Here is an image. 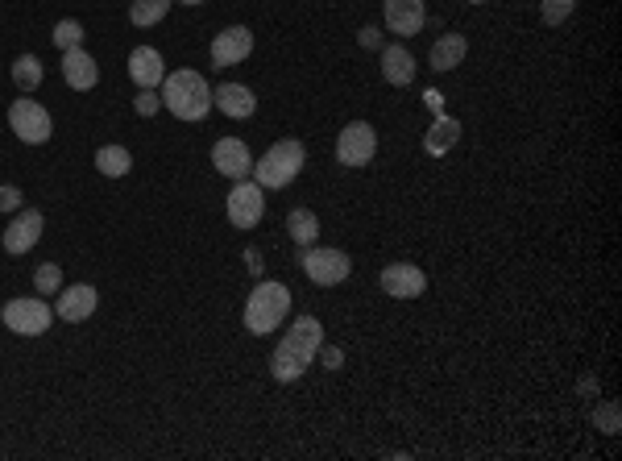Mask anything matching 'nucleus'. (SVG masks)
I'll return each mask as SVG.
<instances>
[{
    "instance_id": "a211bd4d",
    "label": "nucleus",
    "mask_w": 622,
    "mask_h": 461,
    "mask_svg": "<svg viewBox=\"0 0 622 461\" xmlns=\"http://www.w3.org/2000/svg\"><path fill=\"white\" fill-rule=\"evenodd\" d=\"M382 75H386V84L407 88L411 79H415V54L407 46H399V42L382 46Z\"/></svg>"
},
{
    "instance_id": "6e6552de",
    "label": "nucleus",
    "mask_w": 622,
    "mask_h": 461,
    "mask_svg": "<svg viewBox=\"0 0 622 461\" xmlns=\"http://www.w3.org/2000/svg\"><path fill=\"white\" fill-rule=\"evenodd\" d=\"M303 270H307V279H311V283L336 287V283H345V279H349L353 262H349L345 250H311V246H307V254H303Z\"/></svg>"
},
{
    "instance_id": "f257e3e1",
    "label": "nucleus",
    "mask_w": 622,
    "mask_h": 461,
    "mask_svg": "<svg viewBox=\"0 0 622 461\" xmlns=\"http://www.w3.org/2000/svg\"><path fill=\"white\" fill-rule=\"evenodd\" d=\"M320 345H324L320 320H316V316H299V320L291 324V333L278 341L274 358H270V374L278 378V383H295V378L311 366V358L320 354Z\"/></svg>"
},
{
    "instance_id": "473e14b6",
    "label": "nucleus",
    "mask_w": 622,
    "mask_h": 461,
    "mask_svg": "<svg viewBox=\"0 0 622 461\" xmlns=\"http://www.w3.org/2000/svg\"><path fill=\"white\" fill-rule=\"evenodd\" d=\"M357 42H361V46H365V50H374V46H382V34H378V30H374V25H365V30H361V34H357Z\"/></svg>"
},
{
    "instance_id": "b1692460",
    "label": "nucleus",
    "mask_w": 622,
    "mask_h": 461,
    "mask_svg": "<svg viewBox=\"0 0 622 461\" xmlns=\"http://www.w3.org/2000/svg\"><path fill=\"white\" fill-rule=\"evenodd\" d=\"M13 84L21 92H34L42 84V59H38V54H21V59L13 63Z\"/></svg>"
},
{
    "instance_id": "ddd939ff",
    "label": "nucleus",
    "mask_w": 622,
    "mask_h": 461,
    "mask_svg": "<svg viewBox=\"0 0 622 461\" xmlns=\"http://www.w3.org/2000/svg\"><path fill=\"white\" fill-rule=\"evenodd\" d=\"M42 241V212L38 208H25L17 212V221L5 229V254H30L34 246Z\"/></svg>"
},
{
    "instance_id": "412c9836",
    "label": "nucleus",
    "mask_w": 622,
    "mask_h": 461,
    "mask_svg": "<svg viewBox=\"0 0 622 461\" xmlns=\"http://www.w3.org/2000/svg\"><path fill=\"white\" fill-rule=\"evenodd\" d=\"M465 54H469L465 34H444V38L432 46V71H452V67H461V63H465Z\"/></svg>"
},
{
    "instance_id": "2eb2a0df",
    "label": "nucleus",
    "mask_w": 622,
    "mask_h": 461,
    "mask_svg": "<svg viewBox=\"0 0 622 461\" xmlns=\"http://www.w3.org/2000/svg\"><path fill=\"white\" fill-rule=\"evenodd\" d=\"M96 304H100L96 287H92V283H75V287H67V291L59 295V304H54V316L67 320V324H79V320H88V316L96 312Z\"/></svg>"
},
{
    "instance_id": "c9c22d12",
    "label": "nucleus",
    "mask_w": 622,
    "mask_h": 461,
    "mask_svg": "<svg viewBox=\"0 0 622 461\" xmlns=\"http://www.w3.org/2000/svg\"><path fill=\"white\" fill-rule=\"evenodd\" d=\"M179 5H204V0H179Z\"/></svg>"
},
{
    "instance_id": "7ed1b4c3",
    "label": "nucleus",
    "mask_w": 622,
    "mask_h": 461,
    "mask_svg": "<svg viewBox=\"0 0 622 461\" xmlns=\"http://www.w3.org/2000/svg\"><path fill=\"white\" fill-rule=\"evenodd\" d=\"M291 312V291L287 283H274V279H262L258 287L249 291V300H245V329L253 337H266L274 333L282 320H287Z\"/></svg>"
},
{
    "instance_id": "f704fd0d",
    "label": "nucleus",
    "mask_w": 622,
    "mask_h": 461,
    "mask_svg": "<svg viewBox=\"0 0 622 461\" xmlns=\"http://www.w3.org/2000/svg\"><path fill=\"white\" fill-rule=\"evenodd\" d=\"M245 262H249V270H253V275H262V258H258V250H245Z\"/></svg>"
},
{
    "instance_id": "20e7f679",
    "label": "nucleus",
    "mask_w": 622,
    "mask_h": 461,
    "mask_svg": "<svg viewBox=\"0 0 622 461\" xmlns=\"http://www.w3.org/2000/svg\"><path fill=\"white\" fill-rule=\"evenodd\" d=\"M303 162H307V150L303 142L287 138V142H274L262 162H253V175H258V187L262 192H278V187H287L299 171H303Z\"/></svg>"
},
{
    "instance_id": "c756f323",
    "label": "nucleus",
    "mask_w": 622,
    "mask_h": 461,
    "mask_svg": "<svg viewBox=\"0 0 622 461\" xmlns=\"http://www.w3.org/2000/svg\"><path fill=\"white\" fill-rule=\"evenodd\" d=\"M17 208H21V187L5 183L0 187V212H17Z\"/></svg>"
},
{
    "instance_id": "0eeeda50",
    "label": "nucleus",
    "mask_w": 622,
    "mask_h": 461,
    "mask_svg": "<svg viewBox=\"0 0 622 461\" xmlns=\"http://www.w3.org/2000/svg\"><path fill=\"white\" fill-rule=\"evenodd\" d=\"M54 320V308L46 300H34V295H21V300L5 304V324L17 337H42Z\"/></svg>"
},
{
    "instance_id": "5701e85b",
    "label": "nucleus",
    "mask_w": 622,
    "mask_h": 461,
    "mask_svg": "<svg viewBox=\"0 0 622 461\" xmlns=\"http://www.w3.org/2000/svg\"><path fill=\"white\" fill-rule=\"evenodd\" d=\"M96 167H100L104 179H121V175H129L133 158H129L125 146H100V150H96Z\"/></svg>"
},
{
    "instance_id": "2f4dec72",
    "label": "nucleus",
    "mask_w": 622,
    "mask_h": 461,
    "mask_svg": "<svg viewBox=\"0 0 622 461\" xmlns=\"http://www.w3.org/2000/svg\"><path fill=\"white\" fill-rule=\"evenodd\" d=\"M593 420H598L606 432H610V437H614V432H618V408H602L598 416H593Z\"/></svg>"
},
{
    "instance_id": "dca6fc26",
    "label": "nucleus",
    "mask_w": 622,
    "mask_h": 461,
    "mask_svg": "<svg viewBox=\"0 0 622 461\" xmlns=\"http://www.w3.org/2000/svg\"><path fill=\"white\" fill-rule=\"evenodd\" d=\"M63 79L75 92H92L100 84V67H96V59L88 50L75 46V50H63Z\"/></svg>"
},
{
    "instance_id": "4be33fe9",
    "label": "nucleus",
    "mask_w": 622,
    "mask_h": 461,
    "mask_svg": "<svg viewBox=\"0 0 622 461\" xmlns=\"http://www.w3.org/2000/svg\"><path fill=\"white\" fill-rule=\"evenodd\" d=\"M287 233L295 237V246H311V241H316V233H320V216L311 212V208H295L291 216H287Z\"/></svg>"
},
{
    "instance_id": "7c9ffc66",
    "label": "nucleus",
    "mask_w": 622,
    "mask_h": 461,
    "mask_svg": "<svg viewBox=\"0 0 622 461\" xmlns=\"http://www.w3.org/2000/svg\"><path fill=\"white\" fill-rule=\"evenodd\" d=\"M320 362H324L328 370H336V366L345 362V354H341V349H336V345H320Z\"/></svg>"
},
{
    "instance_id": "bb28decb",
    "label": "nucleus",
    "mask_w": 622,
    "mask_h": 461,
    "mask_svg": "<svg viewBox=\"0 0 622 461\" xmlns=\"http://www.w3.org/2000/svg\"><path fill=\"white\" fill-rule=\"evenodd\" d=\"M34 287H38V295H54V291H63V270L54 266V262L38 266V275H34Z\"/></svg>"
},
{
    "instance_id": "9d476101",
    "label": "nucleus",
    "mask_w": 622,
    "mask_h": 461,
    "mask_svg": "<svg viewBox=\"0 0 622 461\" xmlns=\"http://www.w3.org/2000/svg\"><path fill=\"white\" fill-rule=\"evenodd\" d=\"M382 291L390 300H419V295L428 291V275L411 262H394L382 270Z\"/></svg>"
},
{
    "instance_id": "393cba45",
    "label": "nucleus",
    "mask_w": 622,
    "mask_h": 461,
    "mask_svg": "<svg viewBox=\"0 0 622 461\" xmlns=\"http://www.w3.org/2000/svg\"><path fill=\"white\" fill-rule=\"evenodd\" d=\"M166 9H171V0H133L129 21L137 25V30H146V25H158L166 17Z\"/></svg>"
},
{
    "instance_id": "423d86ee",
    "label": "nucleus",
    "mask_w": 622,
    "mask_h": 461,
    "mask_svg": "<svg viewBox=\"0 0 622 461\" xmlns=\"http://www.w3.org/2000/svg\"><path fill=\"white\" fill-rule=\"evenodd\" d=\"M9 129L17 133L25 146H42V142H50L54 121H50V113H46L38 100H13V108H9Z\"/></svg>"
},
{
    "instance_id": "72a5a7b5",
    "label": "nucleus",
    "mask_w": 622,
    "mask_h": 461,
    "mask_svg": "<svg viewBox=\"0 0 622 461\" xmlns=\"http://www.w3.org/2000/svg\"><path fill=\"white\" fill-rule=\"evenodd\" d=\"M423 104H428V113H436V117L444 113V96H440L436 88H428V92H423Z\"/></svg>"
},
{
    "instance_id": "6ab92c4d",
    "label": "nucleus",
    "mask_w": 622,
    "mask_h": 461,
    "mask_svg": "<svg viewBox=\"0 0 622 461\" xmlns=\"http://www.w3.org/2000/svg\"><path fill=\"white\" fill-rule=\"evenodd\" d=\"M212 104L220 108L224 117H233V121H245V117H253V108H258V100H253V92H249V88H241V84H220V88L212 92Z\"/></svg>"
},
{
    "instance_id": "e433bc0d",
    "label": "nucleus",
    "mask_w": 622,
    "mask_h": 461,
    "mask_svg": "<svg viewBox=\"0 0 622 461\" xmlns=\"http://www.w3.org/2000/svg\"><path fill=\"white\" fill-rule=\"evenodd\" d=\"M469 5H486V0H469Z\"/></svg>"
},
{
    "instance_id": "1a4fd4ad",
    "label": "nucleus",
    "mask_w": 622,
    "mask_h": 461,
    "mask_svg": "<svg viewBox=\"0 0 622 461\" xmlns=\"http://www.w3.org/2000/svg\"><path fill=\"white\" fill-rule=\"evenodd\" d=\"M229 221L237 225V229H258V221H262V212H266V192L258 183H237L233 192H229Z\"/></svg>"
},
{
    "instance_id": "c85d7f7f",
    "label": "nucleus",
    "mask_w": 622,
    "mask_h": 461,
    "mask_svg": "<svg viewBox=\"0 0 622 461\" xmlns=\"http://www.w3.org/2000/svg\"><path fill=\"white\" fill-rule=\"evenodd\" d=\"M162 108V96H154V88H141V96H137V113L141 117H154Z\"/></svg>"
},
{
    "instance_id": "f8f14e48",
    "label": "nucleus",
    "mask_w": 622,
    "mask_h": 461,
    "mask_svg": "<svg viewBox=\"0 0 622 461\" xmlns=\"http://www.w3.org/2000/svg\"><path fill=\"white\" fill-rule=\"evenodd\" d=\"M212 167L220 171V175H229V179H245L249 171H253V154H249V146L241 142V138H220L216 146H212Z\"/></svg>"
},
{
    "instance_id": "aec40b11",
    "label": "nucleus",
    "mask_w": 622,
    "mask_h": 461,
    "mask_svg": "<svg viewBox=\"0 0 622 461\" xmlns=\"http://www.w3.org/2000/svg\"><path fill=\"white\" fill-rule=\"evenodd\" d=\"M457 142H461V121H457V117H448V113H440V117L432 121V129L423 133V150H428L432 158L448 154Z\"/></svg>"
},
{
    "instance_id": "a878e982",
    "label": "nucleus",
    "mask_w": 622,
    "mask_h": 461,
    "mask_svg": "<svg viewBox=\"0 0 622 461\" xmlns=\"http://www.w3.org/2000/svg\"><path fill=\"white\" fill-rule=\"evenodd\" d=\"M54 46H59V50H75V46H83V25L79 21H59V25H54Z\"/></svg>"
},
{
    "instance_id": "9b49d317",
    "label": "nucleus",
    "mask_w": 622,
    "mask_h": 461,
    "mask_svg": "<svg viewBox=\"0 0 622 461\" xmlns=\"http://www.w3.org/2000/svg\"><path fill=\"white\" fill-rule=\"evenodd\" d=\"M253 54V34L245 30V25H229L224 34L212 38V63L224 71V67H237L241 59H249Z\"/></svg>"
},
{
    "instance_id": "f3484780",
    "label": "nucleus",
    "mask_w": 622,
    "mask_h": 461,
    "mask_svg": "<svg viewBox=\"0 0 622 461\" xmlns=\"http://www.w3.org/2000/svg\"><path fill=\"white\" fill-rule=\"evenodd\" d=\"M129 75L137 88H158L166 79V67H162V54L154 46H133L129 54Z\"/></svg>"
},
{
    "instance_id": "4468645a",
    "label": "nucleus",
    "mask_w": 622,
    "mask_h": 461,
    "mask_svg": "<svg viewBox=\"0 0 622 461\" xmlns=\"http://www.w3.org/2000/svg\"><path fill=\"white\" fill-rule=\"evenodd\" d=\"M382 13H386V30L399 34V38L419 34L423 30V17H428L423 0H382Z\"/></svg>"
},
{
    "instance_id": "39448f33",
    "label": "nucleus",
    "mask_w": 622,
    "mask_h": 461,
    "mask_svg": "<svg viewBox=\"0 0 622 461\" xmlns=\"http://www.w3.org/2000/svg\"><path fill=\"white\" fill-rule=\"evenodd\" d=\"M378 154V133L370 121H353L341 129V138H336V162L341 167H370Z\"/></svg>"
},
{
    "instance_id": "f03ea898",
    "label": "nucleus",
    "mask_w": 622,
    "mask_h": 461,
    "mask_svg": "<svg viewBox=\"0 0 622 461\" xmlns=\"http://www.w3.org/2000/svg\"><path fill=\"white\" fill-rule=\"evenodd\" d=\"M162 104L179 121H204L212 113V88L200 71H171L162 79Z\"/></svg>"
},
{
    "instance_id": "cd10ccee",
    "label": "nucleus",
    "mask_w": 622,
    "mask_h": 461,
    "mask_svg": "<svg viewBox=\"0 0 622 461\" xmlns=\"http://www.w3.org/2000/svg\"><path fill=\"white\" fill-rule=\"evenodd\" d=\"M573 9H577V0H544V25H564L573 17Z\"/></svg>"
}]
</instances>
